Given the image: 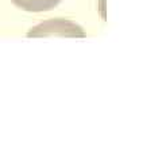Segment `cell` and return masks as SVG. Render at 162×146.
<instances>
[{"mask_svg": "<svg viewBox=\"0 0 162 146\" xmlns=\"http://www.w3.org/2000/svg\"><path fill=\"white\" fill-rule=\"evenodd\" d=\"M18 8L30 12H42L54 8L62 0H11Z\"/></svg>", "mask_w": 162, "mask_h": 146, "instance_id": "cell-1", "label": "cell"}]
</instances>
